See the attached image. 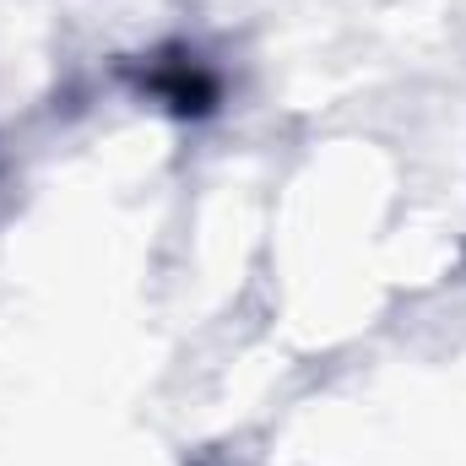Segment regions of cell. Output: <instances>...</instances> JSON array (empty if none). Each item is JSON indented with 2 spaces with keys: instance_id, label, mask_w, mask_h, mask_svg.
Here are the masks:
<instances>
[{
  "instance_id": "obj_1",
  "label": "cell",
  "mask_w": 466,
  "mask_h": 466,
  "mask_svg": "<svg viewBox=\"0 0 466 466\" xmlns=\"http://www.w3.org/2000/svg\"><path fill=\"white\" fill-rule=\"evenodd\" d=\"M147 87H152L157 98H168L179 115L207 109V104H212V93H218V87H212V76H207L201 66H190V60H174L168 71H152V76H147Z\"/></svg>"
}]
</instances>
